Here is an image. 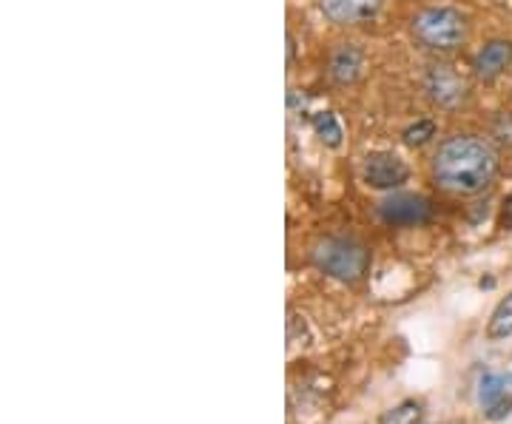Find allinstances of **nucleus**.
<instances>
[{
    "mask_svg": "<svg viewBox=\"0 0 512 424\" xmlns=\"http://www.w3.org/2000/svg\"><path fill=\"white\" fill-rule=\"evenodd\" d=\"M501 171L498 146L490 137L478 134H453L441 140L430 157V177L447 194L473 197L495 183Z\"/></svg>",
    "mask_w": 512,
    "mask_h": 424,
    "instance_id": "f257e3e1",
    "label": "nucleus"
},
{
    "mask_svg": "<svg viewBox=\"0 0 512 424\" xmlns=\"http://www.w3.org/2000/svg\"><path fill=\"white\" fill-rule=\"evenodd\" d=\"M470 29V15L444 3L424 6L410 18V37L427 52H456L470 40Z\"/></svg>",
    "mask_w": 512,
    "mask_h": 424,
    "instance_id": "f03ea898",
    "label": "nucleus"
},
{
    "mask_svg": "<svg viewBox=\"0 0 512 424\" xmlns=\"http://www.w3.org/2000/svg\"><path fill=\"white\" fill-rule=\"evenodd\" d=\"M313 265L328 274V277L339 279V282H356L367 274L370 268V251L353 237H325L313 245L311 251Z\"/></svg>",
    "mask_w": 512,
    "mask_h": 424,
    "instance_id": "7ed1b4c3",
    "label": "nucleus"
},
{
    "mask_svg": "<svg viewBox=\"0 0 512 424\" xmlns=\"http://www.w3.org/2000/svg\"><path fill=\"white\" fill-rule=\"evenodd\" d=\"M424 97L436 106V109H458L461 103H467L470 97V83L464 74H458L450 63H433L424 80H421Z\"/></svg>",
    "mask_w": 512,
    "mask_h": 424,
    "instance_id": "20e7f679",
    "label": "nucleus"
},
{
    "mask_svg": "<svg viewBox=\"0 0 512 424\" xmlns=\"http://www.w3.org/2000/svg\"><path fill=\"white\" fill-rule=\"evenodd\" d=\"M376 214L384 225L393 228H416L433 217V203L424 194H413V191H390L387 197L379 200Z\"/></svg>",
    "mask_w": 512,
    "mask_h": 424,
    "instance_id": "39448f33",
    "label": "nucleus"
},
{
    "mask_svg": "<svg viewBox=\"0 0 512 424\" xmlns=\"http://www.w3.org/2000/svg\"><path fill=\"white\" fill-rule=\"evenodd\" d=\"M362 180L376 191H399L410 180V168L396 151H370L362 166Z\"/></svg>",
    "mask_w": 512,
    "mask_h": 424,
    "instance_id": "423d86ee",
    "label": "nucleus"
},
{
    "mask_svg": "<svg viewBox=\"0 0 512 424\" xmlns=\"http://www.w3.org/2000/svg\"><path fill=\"white\" fill-rule=\"evenodd\" d=\"M512 66V40L510 37H493L470 60V72L481 83H493Z\"/></svg>",
    "mask_w": 512,
    "mask_h": 424,
    "instance_id": "0eeeda50",
    "label": "nucleus"
},
{
    "mask_svg": "<svg viewBox=\"0 0 512 424\" xmlns=\"http://www.w3.org/2000/svg\"><path fill=\"white\" fill-rule=\"evenodd\" d=\"M384 0H319V12L322 18L333 26H362L370 23L382 12Z\"/></svg>",
    "mask_w": 512,
    "mask_h": 424,
    "instance_id": "6e6552de",
    "label": "nucleus"
},
{
    "mask_svg": "<svg viewBox=\"0 0 512 424\" xmlns=\"http://www.w3.org/2000/svg\"><path fill=\"white\" fill-rule=\"evenodd\" d=\"M365 72V52L356 43H339L328 55V77L336 86H353Z\"/></svg>",
    "mask_w": 512,
    "mask_h": 424,
    "instance_id": "1a4fd4ad",
    "label": "nucleus"
},
{
    "mask_svg": "<svg viewBox=\"0 0 512 424\" xmlns=\"http://www.w3.org/2000/svg\"><path fill=\"white\" fill-rule=\"evenodd\" d=\"M311 126L316 131V137L325 143L328 148H339L342 140H345V131H342V123L333 111H316L311 117Z\"/></svg>",
    "mask_w": 512,
    "mask_h": 424,
    "instance_id": "9d476101",
    "label": "nucleus"
},
{
    "mask_svg": "<svg viewBox=\"0 0 512 424\" xmlns=\"http://www.w3.org/2000/svg\"><path fill=\"white\" fill-rule=\"evenodd\" d=\"M487 336L493 342L512 336V291L495 305V311L490 314V322H487Z\"/></svg>",
    "mask_w": 512,
    "mask_h": 424,
    "instance_id": "9b49d317",
    "label": "nucleus"
},
{
    "mask_svg": "<svg viewBox=\"0 0 512 424\" xmlns=\"http://www.w3.org/2000/svg\"><path fill=\"white\" fill-rule=\"evenodd\" d=\"M436 134H439L436 120H430V117H421V120H416V123L404 126L402 143L407 148H421V146H427V143H433V137H436Z\"/></svg>",
    "mask_w": 512,
    "mask_h": 424,
    "instance_id": "f8f14e48",
    "label": "nucleus"
},
{
    "mask_svg": "<svg viewBox=\"0 0 512 424\" xmlns=\"http://www.w3.org/2000/svg\"><path fill=\"white\" fill-rule=\"evenodd\" d=\"M510 385L512 373H484L481 382H478V402H481V405H490L493 399L504 396Z\"/></svg>",
    "mask_w": 512,
    "mask_h": 424,
    "instance_id": "ddd939ff",
    "label": "nucleus"
},
{
    "mask_svg": "<svg viewBox=\"0 0 512 424\" xmlns=\"http://www.w3.org/2000/svg\"><path fill=\"white\" fill-rule=\"evenodd\" d=\"M421 416H424L421 402L407 399V402L396 405L393 410H387L382 419H379V424H421Z\"/></svg>",
    "mask_w": 512,
    "mask_h": 424,
    "instance_id": "4468645a",
    "label": "nucleus"
},
{
    "mask_svg": "<svg viewBox=\"0 0 512 424\" xmlns=\"http://www.w3.org/2000/svg\"><path fill=\"white\" fill-rule=\"evenodd\" d=\"M490 140L495 146L512 148V111H495L490 120Z\"/></svg>",
    "mask_w": 512,
    "mask_h": 424,
    "instance_id": "2eb2a0df",
    "label": "nucleus"
},
{
    "mask_svg": "<svg viewBox=\"0 0 512 424\" xmlns=\"http://www.w3.org/2000/svg\"><path fill=\"white\" fill-rule=\"evenodd\" d=\"M510 413H512V393H504V396L493 399L490 405H484V416H487L490 422H504Z\"/></svg>",
    "mask_w": 512,
    "mask_h": 424,
    "instance_id": "dca6fc26",
    "label": "nucleus"
},
{
    "mask_svg": "<svg viewBox=\"0 0 512 424\" xmlns=\"http://www.w3.org/2000/svg\"><path fill=\"white\" fill-rule=\"evenodd\" d=\"M501 228L504 231H512V194L504 200V205H501Z\"/></svg>",
    "mask_w": 512,
    "mask_h": 424,
    "instance_id": "f3484780",
    "label": "nucleus"
}]
</instances>
